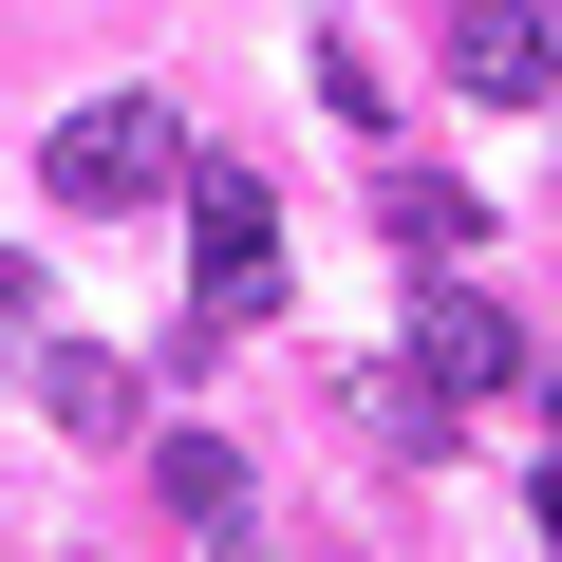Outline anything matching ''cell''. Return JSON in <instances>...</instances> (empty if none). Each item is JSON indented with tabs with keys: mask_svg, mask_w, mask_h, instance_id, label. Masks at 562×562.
Returning <instances> with one entry per match:
<instances>
[{
	"mask_svg": "<svg viewBox=\"0 0 562 562\" xmlns=\"http://www.w3.org/2000/svg\"><path fill=\"white\" fill-rule=\"evenodd\" d=\"M57 206L94 225V206H169L188 188V132H169V94H94V113H57Z\"/></svg>",
	"mask_w": 562,
	"mask_h": 562,
	"instance_id": "2",
	"label": "cell"
},
{
	"mask_svg": "<svg viewBox=\"0 0 562 562\" xmlns=\"http://www.w3.org/2000/svg\"><path fill=\"white\" fill-rule=\"evenodd\" d=\"M38 413L57 431H132V357L113 338H38Z\"/></svg>",
	"mask_w": 562,
	"mask_h": 562,
	"instance_id": "6",
	"label": "cell"
},
{
	"mask_svg": "<svg viewBox=\"0 0 562 562\" xmlns=\"http://www.w3.org/2000/svg\"><path fill=\"white\" fill-rule=\"evenodd\" d=\"M38 338V262H0V357H20Z\"/></svg>",
	"mask_w": 562,
	"mask_h": 562,
	"instance_id": "8",
	"label": "cell"
},
{
	"mask_svg": "<svg viewBox=\"0 0 562 562\" xmlns=\"http://www.w3.org/2000/svg\"><path fill=\"white\" fill-rule=\"evenodd\" d=\"M413 375H431L450 413H469V394H525V319L487 301L469 262H431V281H413Z\"/></svg>",
	"mask_w": 562,
	"mask_h": 562,
	"instance_id": "3",
	"label": "cell"
},
{
	"mask_svg": "<svg viewBox=\"0 0 562 562\" xmlns=\"http://www.w3.org/2000/svg\"><path fill=\"white\" fill-rule=\"evenodd\" d=\"M150 469H169V506H188V525H244V450H206V431H169Z\"/></svg>",
	"mask_w": 562,
	"mask_h": 562,
	"instance_id": "7",
	"label": "cell"
},
{
	"mask_svg": "<svg viewBox=\"0 0 562 562\" xmlns=\"http://www.w3.org/2000/svg\"><path fill=\"white\" fill-rule=\"evenodd\" d=\"M375 225H394V244H413V262H469V244H487V206H469V188H450V169H413V150H394V169H375Z\"/></svg>",
	"mask_w": 562,
	"mask_h": 562,
	"instance_id": "5",
	"label": "cell"
},
{
	"mask_svg": "<svg viewBox=\"0 0 562 562\" xmlns=\"http://www.w3.org/2000/svg\"><path fill=\"white\" fill-rule=\"evenodd\" d=\"M450 76H469L487 113L562 94V0H450Z\"/></svg>",
	"mask_w": 562,
	"mask_h": 562,
	"instance_id": "4",
	"label": "cell"
},
{
	"mask_svg": "<svg viewBox=\"0 0 562 562\" xmlns=\"http://www.w3.org/2000/svg\"><path fill=\"white\" fill-rule=\"evenodd\" d=\"M543 543H562V375H543Z\"/></svg>",
	"mask_w": 562,
	"mask_h": 562,
	"instance_id": "9",
	"label": "cell"
},
{
	"mask_svg": "<svg viewBox=\"0 0 562 562\" xmlns=\"http://www.w3.org/2000/svg\"><path fill=\"white\" fill-rule=\"evenodd\" d=\"M188 319L206 338L281 319V188L262 169H188Z\"/></svg>",
	"mask_w": 562,
	"mask_h": 562,
	"instance_id": "1",
	"label": "cell"
}]
</instances>
